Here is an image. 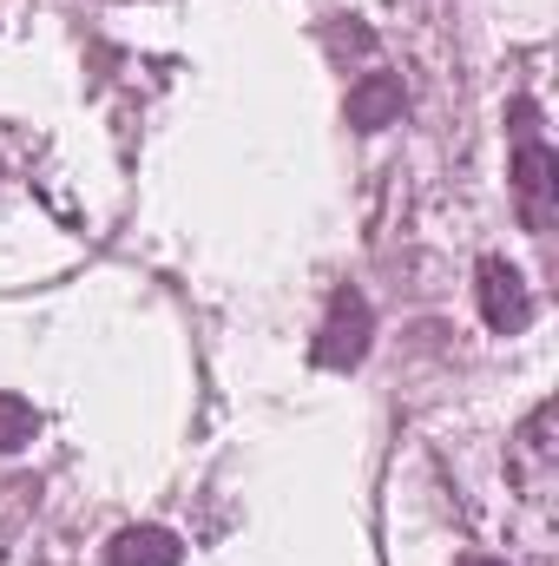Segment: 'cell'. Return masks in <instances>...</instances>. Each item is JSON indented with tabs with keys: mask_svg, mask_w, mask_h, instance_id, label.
<instances>
[{
	"mask_svg": "<svg viewBox=\"0 0 559 566\" xmlns=\"http://www.w3.org/2000/svg\"><path fill=\"white\" fill-rule=\"evenodd\" d=\"M507 133H514V198L534 238H547L559 218V151L540 133V106L520 93L507 99Z\"/></svg>",
	"mask_w": 559,
	"mask_h": 566,
	"instance_id": "cell-1",
	"label": "cell"
},
{
	"mask_svg": "<svg viewBox=\"0 0 559 566\" xmlns=\"http://www.w3.org/2000/svg\"><path fill=\"white\" fill-rule=\"evenodd\" d=\"M507 481H514V494L547 521L553 488H559V402H540L527 422L514 428V441H507Z\"/></svg>",
	"mask_w": 559,
	"mask_h": 566,
	"instance_id": "cell-2",
	"label": "cell"
},
{
	"mask_svg": "<svg viewBox=\"0 0 559 566\" xmlns=\"http://www.w3.org/2000/svg\"><path fill=\"white\" fill-rule=\"evenodd\" d=\"M369 343H376V310H369V296H362V290H336V296H329V316H323V329H316V343H309L316 369L349 376V369H362Z\"/></svg>",
	"mask_w": 559,
	"mask_h": 566,
	"instance_id": "cell-3",
	"label": "cell"
},
{
	"mask_svg": "<svg viewBox=\"0 0 559 566\" xmlns=\"http://www.w3.org/2000/svg\"><path fill=\"white\" fill-rule=\"evenodd\" d=\"M474 296H481V323L494 336H520L534 323V290L507 258H481L474 264Z\"/></svg>",
	"mask_w": 559,
	"mask_h": 566,
	"instance_id": "cell-4",
	"label": "cell"
},
{
	"mask_svg": "<svg viewBox=\"0 0 559 566\" xmlns=\"http://www.w3.org/2000/svg\"><path fill=\"white\" fill-rule=\"evenodd\" d=\"M402 106H409V93H402V80H395V73H362V80L349 86L342 119H349L356 133H382V126H395V119H402Z\"/></svg>",
	"mask_w": 559,
	"mask_h": 566,
	"instance_id": "cell-5",
	"label": "cell"
},
{
	"mask_svg": "<svg viewBox=\"0 0 559 566\" xmlns=\"http://www.w3.org/2000/svg\"><path fill=\"white\" fill-rule=\"evenodd\" d=\"M106 560L113 566H178L184 560V541L171 527H119L106 541Z\"/></svg>",
	"mask_w": 559,
	"mask_h": 566,
	"instance_id": "cell-6",
	"label": "cell"
},
{
	"mask_svg": "<svg viewBox=\"0 0 559 566\" xmlns=\"http://www.w3.org/2000/svg\"><path fill=\"white\" fill-rule=\"evenodd\" d=\"M33 434H40V409H33L27 396L0 389V454H20Z\"/></svg>",
	"mask_w": 559,
	"mask_h": 566,
	"instance_id": "cell-7",
	"label": "cell"
},
{
	"mask_svg": "<svg viewBox=\"0 0 559 566\" xmlns=\"http://www.w3.org/2000/svg\"><path fill=\"white\" fill-rule=\"evenodd\" d=\"M461 566H507V560H481V554H474V560H461Z\"/></svg>",
	"mask_w": 559,
	"mask_h": 566,
	"instance_id": "cell-8",
	"label": "cell"
}]
</instances>
